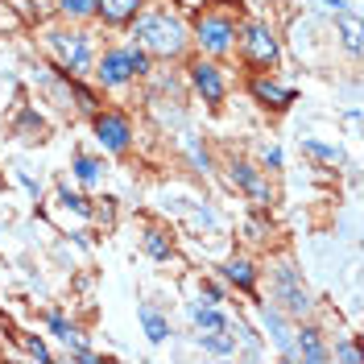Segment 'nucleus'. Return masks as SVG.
Instances as JSON below:
<instances>
[{
	"mask_svg": "<svg viewBox=\"0 0 364 364\" xmlns=\"http://www.w3.org/2000/svg\"><path fill=\"white\" fill-rule=\"evenodd\" d=\"M232 178L240 182V186L249 191V195L257 199V203H269V191H265V182H261L257 174H252V166H245V161H236V166H232Z\"/></svg>",
	"mask_w": 364,
	"mask_h": 364,
	"instance_id": "f8f14e48",
	"label": "nucleus"
},
{
	"mask_svg": "<svg viewBox=\"0 0 364 364\" xmlns=\"http://www.w3.org/2000/svg\"><path fill=\"white\" fill-rule=\"evenodd\" d=\"M191 318L199 323V331H224V327H228V318L220 315L215 306H195V311H191Z\"/></svg>",
	"mask_w": 364,
	"mask_h": 364,
	"instance_id": "dca6fc26",
	"label": "nucleus"
},
{
	"mask_svg": "<svg viewBox=\"0 0 364 364\" xmlns=\"http://www.w3.org/2000/svg\"><path fill=\"white\" fill-rule=\"evenodd\" d=\"M340 356H343V360H364V356L356 352V348H352V343H348V348H340Z\"/></svg>",
	"mask_w": 364,
	"mask_h": 364,
	"instance_id": "393cba45",
	"label": "nucleus"
},
{
	"mask_svg": "<svg viewBox=\"0 0 364 364\" xmlns=\"http://www.w3.org/2000/svg\"><path fill=\"white\" fill-rule=\"evenodd\" d=\"M343 46L356 54L360 50V29H356V21H343Z\"/></svg>",
	"mask_w": 364,
	"mask_h": 364,
	"instance_id": "4be33fe9",
	"label": "nucleus"
},
{
	"mask_svg": "<svg viewBox=\"0 0 364 364\" xmlns=\"http://www.w3.org/2000/svg\"><path fill=\"white\" fill-rule=\"evenodd\" d=\"M252 95H257L261 104H269V108H290V104H294V91L282 87V83H273V79H252Z\"/></svg>",
	"mask_w": 364,
	"mask_h": 364,
	"instance_id": "1a4fd4ad",
	"label": "nucleus"
},
{
	"mask_svg": "<svg viewBox=\"0 0 364 364\" xmlns=\"http://www.w3.org/2000/svg\"><path fill=\"white\" fill-rule=\"evenodd\" d=\"M265 327L273 331V340L282 343V352H286L290 360H298V348H294V336H290V327H286V318L277 315V311H269V306H265Z\"/></svg>",
	"mask_w": 364,
	"mask_h": 364,
	"instance_id": "9b49d317",
	"label": "nucleus"
},
{
	"mask_svg": "<svg viewBox=\"0 0 364 364\" xmlns=\"http://www.w3.org/2000/svg\"><path fill=\"white\" fill-rule=\"evenodd\" d=\"M63 203H67V207H75V211H83V215H87V199H83V195H70V191H63Z\"/></svg>",
	"mask_w": 364,
	"mask_h": 364,
	"instance_id": "5701e85b",
	"label": "nucleus"
},
{
	"mask_svg": "<svg viewBox=\"0 0 364 364\" xmlns=\"http://www.w3.org/2000/svg\"><path fill=\"white\" fill-rule=\"evenodd\" d=\"M75 174H79V182H100V161H91V158H79L75 161Z\"/></svg>",
	"mask_w": 364,
	"mask_h": 364,
	"instance_id": "aec40b11",
	"label": "nucleus"
},
{
	"mask_svg": "<svg viewBox=\"0 0 364 364\" xmlns=\"http://www.w3.org/2000/svg\"><path fill=\"white\" fill-rule=\"evenodd\" d=\"M298 356H302V360H327V348H323V343H318V331L315 327H302V331H298Z\"/></svg>",
	"mask_w": 364,
	"mask_h": 364,
	"instance_id": "ddd939ff",
	"label": "nucleus"
},
{
	"mask_svg": "<svg viewBox=\"0 0 364 364\" xmlns=\"http://www.w3.org/2000/svg\"><path fill=\"white\" fill-rule=\"evenodd\" d=\"M141 323H145V331H149V340L154 343H161L166 336H170V323H166L154 306H141Z\"/></svg>",
	"mask_w": 364,
	"mask_h": 364,
	"instance_id": "2eb2a0df",
	"label": "nucleus"
},
{
	"mask_svg": "<svg viewBox=\"0 0 364 364\" xmlns=\"http://www.w3.org/2000/svg\"><path fill=\"white\" fill-rule=\"evenodd\" d=\"M42 133H46V124H42V120H38L33 112H25V116H21V124H17V136L33 145V141H42Z\"/></svg>",
	"mask_w": 364,
	"mask_h": 364,
	"instance_id": "f3484780",
	"label": "nucleus"
},
{
	"mask_svg": "<svg viewBox=\"0 0 364 364\" xmlns=\"http://www.w3.org/2000/svg\"><path fill=\"white\" fill-rule=\"evenodd\" d=\"M224 273H228V282H236L240 290H252V282H257V273H252V265L245 261V257L228 261V265H224Z\"/></svg>",
	"mask_w": 364,
	"mask_h": 364,
	"instance_id": "4468645a",
	"label": "nucleus"
},
{
	"mask_svg": "<svg viewBox=\"0 0 364 364\" xmlns=\"http://www.w3.org/2000/svg\"><path fill=\"white\" fill-rule=\"evenodd\" d=\"M29 352H33L38 360H50V352H46V343H42V340H29Z\"/></svg>",
	"mask_w": 364,
	"mask_h": 364,
	"instance_id": "b1692460",
	"label": "nucleus"
},
{
	"mask_svg": "<svg viewBox=\"0 0 364 364\" xmlns=\"http://www.w3.org/2000/svg\"><path fill=\"white\" fill-rule=\"evenodd\" d=\"M277 298H282V306L290 311V315H306L311 311V294H306V286L298 282V273L286 265V269H277Z\"/></svg>",
	"mask_w": 364,
	"mask_h": 364,
	"instance_id": "423d86ee",
	"label": "nucleus"
},
{
	"mask_svg": "<svg viewBox=\"0 0 364 364\" xmlns=\"http://www.w3.org/2000/svg\"><path fill=\"white\" fill-rule=\"evenodd\" d=\"M245 58H249L252 67H273L277 42H273V33L265 25H249V29H245Z\"/></svg>",
	"mask_w": 364,
	"mask_h": 364,
	"instance_id": "0eeeda50",
	"label": "nucleus"
},
{
	"mask_svg": "<svg viewBox=\"0 0 364 364\" xmlns=\"http://www.w3.org/2000/svg\"><path fill=\"white\" fill-rule=\"evenodd\" d=\"M170 249H174V245H170L166 232H145V252H149V257H170Z\"/></svg>",
	"mask_w": 364,
	"mask_h": 364,
	"instance_id": "a211bd4d",
	"label": "nucleus"
},
{
	"mask_svg": "<svg viewBox=\"0 0 364 364\" xmlns=\"http://www.w3.org/2000/svg\"><path fill=\"white\" fill-rule=\"evenodd\" d=\"M195 33H199V46H203L207 54H228L232 50V38H236V25L228 21V17L207 13V17H199Z\"/></svg>",
	"mask_w": 364,
	"mask_h": 364,
	"instance_id": "f03ea898",
	"label": "nucleus"
},
{
	"mask_svg": "<svg viewBox=\"0 0 364 364\" xmlns=\"http://www.w3.org/2000/svg\"><path fill=\"white\" fill-rule=\"evenodd\" d=\"M95 136H100V145L104 149H112V154H124L129 149V120L120 112H100L95 116Z\"/></svg>",
	"mask_w": 364,
	"mask_h": 364,
	"instance_id": "39448f33",
	"label": "nucleus"
},
{
	"mask_svg": "<svg viewBox=\"0 0 364 364\" xmlns=\"http://www.w3.org/2000/svg\"><path fill=\"white\" fill-rule=\"evenodd\" d=\"M50 46L58 50V58L70 67V75H79V70L91 67V38L87 33H54Z\"/></svg>",
	"mask_w": 364,
	"mask_h": 364,
	"instance_id": "20e7f679",
	"label": "nucleus"
},
{
	"mask_svg": "<svg viewBox=\"0 0 364 364\" xmlns=\"http://www.w3.org/2000/svg\"><path fill=\"white\" fill-rule=\"evenodd\" d=\"M323 4H327V9H343V0H323Z\"/></svg>",
	"mask_w": 364,
	"mask_h": 364,
	"instance_id": "a878e982",
	"label": "nucleus"
},
{
	"mask_svg": "<svg viewBox=\"0 0 364 364\" xmlns=\"http://www.w3.org/2000/svg\"><path fill=\"white\" fill-rule=\"evenodd\" d=\"M58 9L67 17H87V13H95V0H58Z\"/></svg>",
	"mask_w": 364,
	"mask_h": 364,
	"instance_id": "6ab92c4d",
	"label": "nucleus"
},
{
	"mask_svg": "<svg viewBox=\"0 0 364 364\" xmlns=\"http://www.w3.org/2000/svg\"><path fill=\"white\" fill-rule=\"evenodd\" d=\"M136 38L141 46L149 50V54H161V58H170V54H182V25L170 17V13H149V17H141L136 21Z\"/></svg>",
	"mask_w": 364,
	"mask_h": 364,
	"instance_id": "f257e3e1",
	"label": "nucleus"
},
{
	"mask_svg": "<svg viewBox=\"0 0 364 364\" xmlns=\"http://www.w3.org/2000/svg\"><path fill=\"white\" fill-rule=\"evenodd\" d=\"M191 79H195V87L203 91L207 104H220V100H224V75H220V67L195 63V67H191Z\"/></svg>",
	"mask_w": 364,
	"mask_h": 364,
	"instance_id": "6e6552de",
	"label": "nucleus"
},
{
	"mask_svg": "<svg viewBox=\"0 0 364 364\" xmlns=\"http://www.w3.org/2000/svg\"><path fill=\"white\" fill-rule=\"evenodd\" d=\"M302 149H306V154H315V158H323V161H343L340 149H331V145H318V141H302Z\"/></svg>",
	"mask_w": 364,
	"mask_h": 364,
	"instance_id": "412c9836",
	"label": "nucleus"
},
{
	"mask_svg": "<svg viewBox=\"0 0 364 364\" xmlns=\"http://www.w3.org/2000/svg\"><path fill=\"white\" fill-rule=\"evenodd\" d=\"M136 9H141V0H95V13H100V17H104L108 25L133 21Z\"/></svg>",
	"mask_w": 364,
	"mask_h": 364,
	"instance_id": "9d476101",
	"label": "nucleus"
},
{
	"mask_svg": "<svg viewBox=\"0 0 364 364\" xmlns=\"http://www.w3.org/2000/svg\"><path fill=\"white\" fill-rule=\"evenodd\" d=\"M149 67V58L145 54H104V63H100V79L108 83V87H120V83H129L133 75H141V70Z\"/></svg>",
	"mask_w": 364,
	"mask_h": 364,
	"instance_id": "7ed1b4c3",
	"label": "nucleus"
}]
</instances>
